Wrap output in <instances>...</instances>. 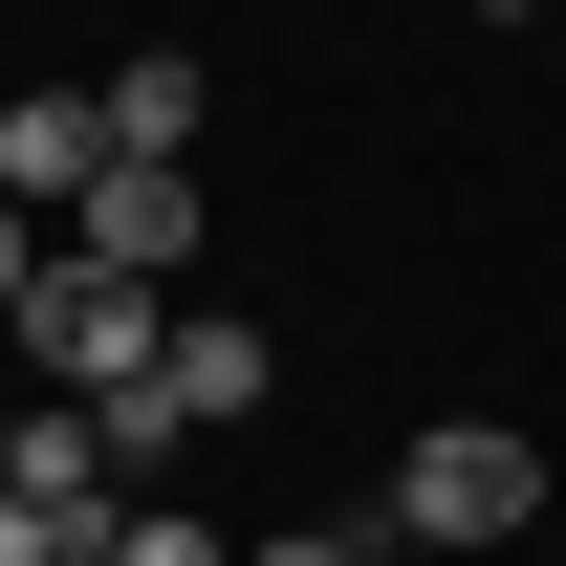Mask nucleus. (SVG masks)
I'll use <instances>...</instances> for the list:
<instances>
[{
  "instance_id": "1",
  "label": "nucleus",
  "mask_w": 566,
  "mask_h": 566,
  "mask_svg": "<svg viewBox=\"0 0 566 566\" xmlns=\"http://www.w3.org/2000/svg\"><path fill=\"white\" fill-rule=\"evenodd\" d=\"M153 349H175V305H153L132 262L44 240V283H22V370H44V392H153Z\"/></svg>"
},
{
  "instance_id": "2",
  "label": "nucleus",
  "mask_w": 566,
  "mask_h": 566,
  "mask_svg": "<svg viewBox=\"0 0 566 566\" xmlns=\"http://www.w3.org/2000/svg\"><path fill=\"white\" fill-rule=\"evenodd\" d=\"M523 501H545L523 436H501V415H436L415 458H392V545H458V566H480V545H523Z\"/></svg>"
},
{
  "instance_id": "3",
  "label": "nucleus",
  "mask_w": 566,
  "mask_h": 566,
  "mask_svg": "<svg viewBox=\"0 0 566 566\" xmlns=\"http://www.w3.org/2000/svg\"><path fill=\"white\" fill-rule=\"evenodd\" d=\"M66 240L132 262V283H175V262H197V175H175V153H109V175L66 197Z\"/></svg>"
},
{
  "instance_id": "4",
  "label": "nucleus",
  "mask_w": 566,
  "mask_h": 566,
  "mask_svg": "<svg viewBox=\"0 0 566 566\" xmlns=\"http://www.w3.org/2000/svg\"><path fill=\"white\" fill-rule=\"evenodd\" d=\"M87 175H109V87H22V109H0V197H22V218H66Z\"/></svg>"
},
{
  "instance_id": "5",
  "label": "nucleus",
  "mask_w": 566,
  "mask_h": 566,
  "mask_svg": "<svg viewBox=\"0 0 566 566\" xmlns=\"http://www.w3.org/2000/svg\"><path fill=\"white\" fill-rule=\"evenodd\" d=\"M153 392H175V415H197V436H240V415H262V392H283V349H262V327H240V305H175V349H153Z\"/></svg>"
},
{
  "instance_id": "6",
  "label": "nucleus",
  "mask_w": 566,
  "mask_h": 566,
  "mask_svg": "<svg viewBox=\"0 0 566 566\" xmlns=\"http://www.w3.org/2000/svg\"><path fill=\"white\" fill-rule=\"evenodd\" d=\"M109 153H197V66H175V44L109 66Z\"/></svg>"
},
{
  "instance_id": "7",
  "label": "nucleus",
  "mask_w": 566,
  "mask_h": 566,
  "mask_svg": "<svg viewBox=\"0 0 566 566\" xmlns=\"http://www.w3.org/2000/svg\"><path fill=\"white\" fill-rule=\"evenodd\" d=\"M109 566H240V545H218L197 501H109Z\"/></svg>"
},
{
  "instance_id": "8",
  "label": "nucleus",
  "mask_w": 566,
  "mask_h": 566,
  "mask_svg": "<svg viewBox=\"0 0 566 566\" xmlns=\"http://www.w3.org/2000/svg\"><path fill=\"white\" fill-rule=\"evenodd\" d=\"M22 283H44V218H22V197H0V327H22Z\"/></svg>"
},
{
  "instance_id": "9",
  "label": "nucleus",
  "mask_w": 566,
  "mask_h": 566,
  "mask_svg": "<svg viewBox=\"0 0 566 566\" xmlns=\"http://www.w3.org/2000/svg\"><path fill=\"white\" fill-rule=\"evenodd\" d=\"M240 566H392V545H349V523H305V545H240Z\"/></svg>"
},
{
  "instance_id": "10",
  "label": "nucleus",
  "mask_w": 566,
  "mask_h": 566,
  "mask_svg": "<svg viewBox=\"0 0 566 566\" xmlns=\"http://www.w3.org/2000/svg\"><path fill=\"white\" fill-rule=\"evenodd\" d=\"M0 480H22V392H0Z\"/></svg>"
},
{
  "instance_id": "11",
  "label": "nucleus",
  "mask_w": 566,
  "mask_h": 566,
  "mask_svg": "<svg viewBox=\"0 0 566 566\" xmlns=\"http://www.w3.org/2000/svg\"><path fill=\"white\" fill-rule=\"evenodd\" d=\"M480 22H545V0H480Z\"/></svg>"
}]
</instances>
